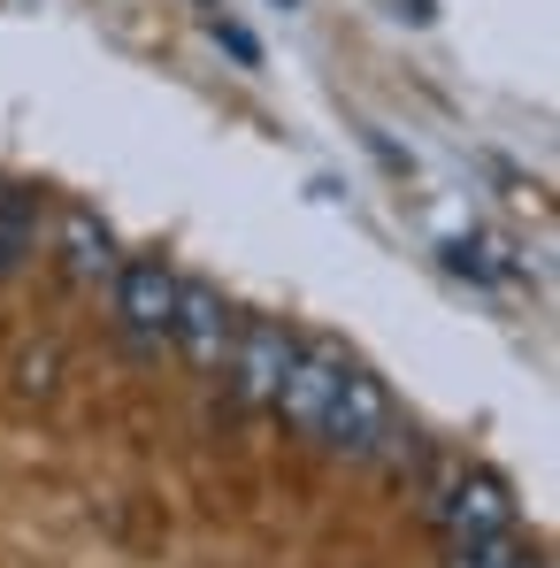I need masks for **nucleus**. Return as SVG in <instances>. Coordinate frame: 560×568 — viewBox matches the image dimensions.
<instances>
[{
    "label": "nucleus",
    "mask_w": 560,
    "mask_h": 568,
    "mask_svg": "<svg viewBox=\"0 0 560 568\" xmlns=\"http://www.w3.org/2000/svg\"><path fill=\"white\" fill-rule=\"evenodd\" d=\"M54 246H62V270L78 284H115V270H123V254H115V239H108V223L93 207H62L54 215Z\"/></svg>",
    "instance_id": "obj_6"
},
{
    "label": "nucleus",
    "mask_w": 560,
    "mask_h": 568,
    "mask_svg": "<svg viewBox=\"0 0 560 568\" xmlns=\"http://www.w3.org/2000/svg\"><path fill=\"white\" fill-rule=\"evenodd\" d=\"M115 315H123V331H131L139 346H170V315H177V270H170V262H154V254L123 262V270H115Z\"/></svg>",
    "instance_id": "obj_5"
},
{
    "label": "nucleus",
    "mask_w": 560,
    "mask_h": 568,
    "mask_svg": "<svg viewBox=\"0 0 560 568\" xmlns=\"http://www.w3.org/2000/svg\"><path fill=\"white\" fill-rule=\"evenodd\" d=\"M292 354H299V338H292L284 323H269V315H246V323L231 331L223 377H231V392H238L246 407H269V399H277V384H284V369H292Z\"/></svg>",
    "instance_id": "obj_3"
},
{
    "label": "nucleus",
    "mask_w": 560,
    "mask_h": 568,
    "mask_svg": "<svg viewBox=\"0 0 560 568\" xmlns=\"http://www.w3.org/2000/svg\"><path fill=\"white\" fill-rule=\"evenodd\" d=\"M277 8H299V0H277Z\"/></svg>",
    "instance_id": "obj_12"
},
{
    "label": "nucleus",
    "mask_w": 560,
    "mask_h": 568,
    "mask_svg": "<svg viewBox=\"0 0 560 568\" xmlns=\"http://www.w3.org/2000/svg\"><path fill=\"white\" fill-rule=\"evenodd\" d=\"M391 438H399L391 392H384V384H376L362 362H346L338 399H330V415H323L315 446H323V454H346V462H376V454H391Z\"/></svg>",
    "instance_id": "obj_1"
},
{
    "label": "nucleus",
    "mask_w": 560,
    "mask_h": 568,
    "mask_svg": "<svg viewBox=\"0 0 560 568\" xmlns=\"http://www.w3.org/2000/svg\"><path fill=\"white\" fill-rule=\"evenodd\" d=\"M515 554H522L515 538H454L438 568H515Z\"/></svg>",
    "instance_id": "obj_8"
},
{
    "label": "nucleus",
    "mask_w": 560,
    "mask_h": 568,
    "mask_svg": "<svg viewBox=\"0 0 560 568\" xmlns=\"http://www.w3.org/2000/svg\"><path fill=\"white\" fill-rule=\"evenodd\" d=\"M430 515H438L446 546L454 538H515V523H522L507 476H491V469H454V484L430 499Z\"/></svg>",
    "instance_id": "obj_2"
},
{
    "label": "nucleus",
    "mask_w": 560,
    "mask_h": 568,
    "mask_svg": "<svg viewBox=\"0 0 560 568\" xmlns=\"http://www.w3.org/2000/svg\"><path fill=\"white\" fill-rule=\"evenodd\" d=\"M207 39H215V47H231L246 70H262V39H254V31H238L231 16H207Z\"/></svg>",
    "instance_id": "obj_9"
},
{
    "label": "nucleus",
    "mask_w": 560,
    "mask_h": 568,
    "mask_svg": "<svg viewBox=\"0 0 560 568\" xmlns=\"http://www.w3.org/2000/svg\"><path fill=\"white\" fill-rule=\"evenodd\" d=\"M515 568H553V561L546 554H515Z\"/></svg>",
    "instance_id": "obj_11"
},
{
    "label": "nucleus",
    "mask_w": 560,
    "mask_h": 568,
    "mask_svg": "<svg viewBox=\"0 0 560 568\" xmlns=\"http://www.w3.org/2000/svg\"><path fill=\"white\" fill-rule=\"evenodd\" d=\"M39 254V200L23 185H0V277H16Z\"/></svg>",
    "instance_id": "obj_7"
},
{
    "label": "nucleus",
    "mask_w": 560,
    "mask_h": 568,
    "mask_svg": "<svg viewBox=\"0 0 560 568\" xmlns=\"http://www.w3.org/2000/svg\"><path fill=\"white\" fill-rule=\"evenodd\" d=\"M231 300L215 292V284H200V277H177V315H170V346L185 354L200 377H215L223 369V354H231Z\"/></svg>",
    "instance_id": "obj_4"
},
{
    "label": "nucleus",
    "mask_w": 560,
    "mask_h": 568,
    "mask_svg": "<svg viewBox=\"0 0 560 568\" xmlns=\"http://www.w3.org/2000/svg\"><path fill=\"white\" fill-rule=\"evenodd\" d=\"M399 16L407 23H438V0H399Z\"/></svg>",
    "instance_id": "obj_10"
}]
</instances>
